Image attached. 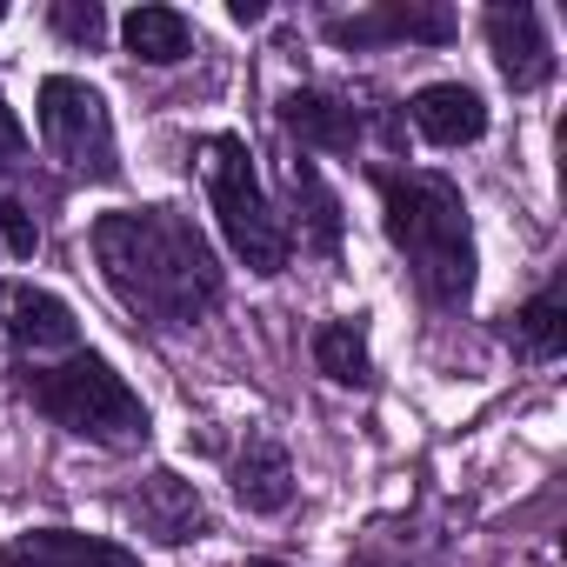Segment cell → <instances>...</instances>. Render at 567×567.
I'll use <instances>...</instances> for the list:
<instances>
[{"label":"cell","mask_w":567,"mask_h":567,"mask_svg":"<svg viewBox=\"0 0 567 567\" xmlns=\"http://www.w3.org/2000/svg\"><path fill=\"white\" fill-rule=\"evenodd\" d=\"M87 247L107 295L154 328H194L220 301V260L181 207H114L94 220Z\"/></svg>","instance_id":"6da1fadb"},{"label":"cell","mask_w":567,"mask_h":567,"mask_svg":"<svg viewBox=\"0 0 567 567\" xmlns=\"http://www.w3.org/2000/svg\"><path fill=\"white\" fill-rule=\"evenodd\" d=\"M381 227L434 308H467L474 295V220L447 174H374Z\"/></svg>","instance_id":"7a4b0ae2"},{"label":"cell","mask_w":567,"mask_h":567,"mask_svg":"<svg viewBox=\"0 0 567 567\" xmlns=\"http://www.w3.org/2000/svg\"><path fill=\"white\" fill-rule=\"evenodd\" d=\"M21 374V394L68 434L94 441V447H141L147 441V408L141 394L94 354V348H74L61 361H28L14 368Z\"/></svg>","instance_id":"3957f363"},{"label":"cell","mask_w":567,"mask_h":567,"mask_svg":"<svg viewBox=\"0 0 567 567\" xmlns=\"http://www.w3.org/2000/svg\"><path fill=\"white\" fill-rule=\"evenodd\" d=\"M200 181H207V207H214V220H220V234H227V247H234V260L247 274H280L288 267V254H295L288 220L274 214L240 134H207L200 141Z\"/></svg>","instance_id":"277c9868"},{"label":"cell","mask_w":567,"mask_h":567,"mask_svg":"<svg viewBox=\"0 0 567 567\" xmlns=\"http://www.w3.org/2000/svg\"><path fill=\"white\" fill-rule=\"evenodd\" d=\"M34 121H41L48 154H54L74 181H114V174H121V154H114V114H107V101H101L87 81H74V74H48V81H41V107H34Z\"/></svg>","instance_id":"5b68a950"},{"label":"cell","mask_w":567,"mask_h":567,"mask_svg":"<svg viewBox=\"0 0 567 567\" xmlns=\"http://www.w3.org/2000/svg\"><path fill=\"white\" fill-rule=\"evenodd\" d=\"M0 348L21 368L28 361H61L81 348V321L61 295L34 288V280H0Z\"/></svg>","instance_id":"8992f818"},{"label":"cell","mask_w":567,"mask_h":567,"mask_svg":"<svg viewBox=\"0 0 567 567\" xmlns=\"http://www.w3.org/2000/svg\"><path fill=\"white\" fill-rule=\"evenodd\" d=\"M334 48H388V41H421V48H447L454 41V14L447 8H414V0H394V8L374 14H334L328 21Z\"/></svg>","instance_id":"52a82bcc"},{"label":"cell","mask_w":567,"mask_h":567,"mask_svg":"<svg viewBox=\"0 0 567 567\" xmlns=\"http://www.w3.org/2000/svg\"><path fill=\"white\" fill-rule=\"evenodd\" d=\"M487 48H494V68L514 94H534L547 87L554 74V48H547V28L534 8H487Z\"/></svg>","instance_id":"ba28073f"},{"label":"cell","mask_w":567,"mask_h":567,"mask_svg":"<svg viewBox=\"0 0 567 567\" xmlns=\"http://www.w3.org/2000/svg\"><path fill=\"white\" fill-rule=\"evenodd\" d=\"M0 567H141V554L81 527H28L0 547Z\"/></svg>","instance_id":"9c48e42d"},{"label":"cell","mask_w":567,"mask_h":567,"mask_svg":"<svg viewBox=\"0 0 567 567\" xmlns=\"http://www.w3.org/2000/svg\"><path fill=\"white\" fill-rule=\"evenodd\" d=\"M127 514H134V527H141V534H154L161 547H181V540H194V534L207 527L200 494H194L174 467H154V474L127 494Z\"/></svg>","instance_id":"30bf717a"},{"label":"cell","mask_w":567,"mask_h":567,"mask_svg":"<svg viewBox=\"0 0 567 567\" xmlns=\"http://www.w3.org/2000/svg\"><path fill=\"white\" fill-rule=\"evenodd\" d=\"M408 121L421 127V141L434 147H474L487 134V101L461 81H427L414 101H408Z\"/></svg>","instance_id":"8fae6325"},{"label":"cell","mask_w":567,"mask_h":567,"mask_svg":"<svg viewBox=\"0 0 567 567\" xmlns=\"http://www.w3.org/2000/svg\"><path fill=\"white\" fill-rule=\"evenodd\" d=\"M280 127H288L301 147H321V154H354L361 147V114L334 94H315V87H288L280 94Z\"/></svg>","instance_id":"7c38bea8"},{"label":"cell","mask_w":567,"mask_h":567,"mask_svg":"<svg viewBox=\"0 0 567 567\" xmlns=\"http://www.w3.org/2000/svg\"><path fill=\"white\" fill-rule=\"evenodd\" d=\"M234 501L247 514H280L295 501V461L274 434H247L234 454Z\"/></svg>","instance_id":"4fadbf2b"},{"label":"cell","mask_w":567,"mask_h":567,"mask_svg":"<svg viewBox=\"0 0 567 567\" xmlns=\"http://www.w3.org/2000/svg\"><path fill=\"white\" fill-rule=\"evenodd\" d=\"M288 194H295V227H288V240L301 234V247H315L321 260H334V254H341V194L321 181L315 161H288Z\"/></svg>","instance_id":"5bb4252c"},{"label":"cell","mask_w":567,"mask_h":567,"mask_svg":"<svg viewBox=\"0 0 567 567\" xmlns=\"http://www.w3.org/2000/svg\"><path fill=\"white\" fill-rule=\"evenodd\" d=\"M121 41H127V54L147 61V68H174V61L194 54V21H187L181 8H134V14L121 21Z\"/></svg>","instance_id":"9a60e30c"},{"label":"cell","mask_w":567,"mask_h":567,"mask_svg":"<svg viewBox=\"0 0 567 567\" xmlns=\"http://www.w3.org/2000/svg\"><path fill=\"white\" fill-rule=\"evenodd\" d=\"M514 348L527 361H560L567 354V295H560V280H547L527 308H514Z\"/></svg>","instance_id":"2e32d148"},{"label":"cell","mask_w":567,"mask_h":567,"mask_svg":"<svg viewBox=\"0 0 567 567\" xmlns=\"http://www.w3.org/2000/svg\"><path fill=\"white\" fill-rule=\"evenodd\" d=\"M315 368H321L334 388H374V354H368V334H361L354 321L315 328Z\"/></svg>","instance_id":"e0dca14e"},{"label":"cell","mask_w":567,"mask_h":567,"mask_svg":"<svg viewBox=\"0 0 567 567\" xmlns=\"http://www.w3.org/2000/svg\"><path fill=\"white\" fill-rule=\"evenodd\" d=\"M0 240H8L14 260H34V254H41V220H34V207L14 200V194H0Z\"/></svg>","instance_id":"ac0fdd59"},{"label":"cell","mask_w":567,"mask_h":567,"mask_svg":"<svg viewBox=\"0 0 567 567\" xmlns=\"http://www.w3.org/2000/svg\"><path fill=\"white\" fill-rule=\"evenodd\" d=\"M48 21H54V34L74 41V48H94V41L107 34V14L94 8V0H54V14H48Z\"/></svg>","instance_id":"d6986e66"},{"label":"cell","mask_w":567,"mask_h":567,"mask_svg":"<svg viewBox=\"0 0 567 567\" xmlns=\"http://www.w3.org/2000/svg\"><path fill=\"white\" fill-rule=\"evenodd\" d=\"M28 154V127H21V114L8 107V94H0V167H14Z\"/></svg>","instance_id":"ffe728a7"},{"label":"cell","mask_w":567,"mask_h":567,"mask_svg":"<svg viewBox=\"0 0 567 567\" xmlns=\"http://www.w3.org/2000/svg\"><path fill=\"white\" fill-rule=\"evenodd\" d=\"M227 21L234 28H254V21H267V8H260V0H227Z\"/></svg>","instance_id":"44dd1931"},{"label":"cell","mask_w":567,"mask_h":567,"mask_svg":"<svg viewBox=\"0 0 567 567\" xmlns=\"http://www.w3.org/2000/svg\"><path fill=\"white\" fill-rule=\"evenodd\" d=\"M247 567H280V560H247Z\"/></svg>","instance_id":"7402d4cb"}]
</instances>
